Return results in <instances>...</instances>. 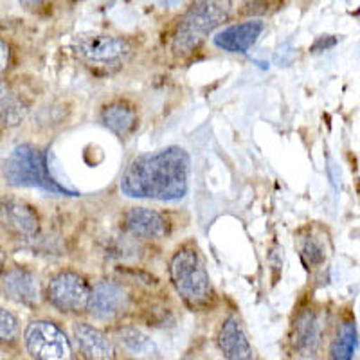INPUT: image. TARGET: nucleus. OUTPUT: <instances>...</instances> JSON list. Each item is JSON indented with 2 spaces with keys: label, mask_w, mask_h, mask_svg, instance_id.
<instances>
[{
  "label": "nucleus",
  "mask_w": 360,
  "mask_h": 360,
  "mask_svg": "<svg viewBox=\"0 0 360 360\" xmlns=\"http://www.w3.org/2000/svg\"><path fill=\"white\" fill-rule=\"evenodd\" d=\"M2 288L11 301L24 307H34L40 299L38 279L34 278L33 272L20 266L8 270L2 276Z\"/></svg>",
  "instance_id": "13"
},
{
  "label": "nucleus",
  "mask_w": 360,
  "mask_h": 360,
  "mask_svg": "<svg viewBox=\"0 0 360 360\" xmlns=\"http://www.w3.org/2000/svg\"><path fill=\"white\" fill-rule=\"evenodd\" d=\"M323 337V321L314 310H304L297 315L292 330V342L303 355H314Z\"/></svg>",
  "instance_id": "15"
},
{
  "label": "nucleus",
  "mask_w": 360,
  "mask_h": 360,
  "mask_svg": "<svg viewBox=\"0 0 360 360\" xmlns=\"http://www.w3.org/2000/svg\"><path fill=\"white\" fill-rule=\"evenodd\" d=\"M18 337V321L11 311L0 308V344H11Z\"/></svg>",
  "instance_id": "21"
},
{
  "label": "nucleus",
  "mask_w": 360,
  "mask_h": 360,
  "mask_svg": "<svg viewBox=\"0 0 360 360\" xmlns=\"http://www.w3.org/2000/svg\"><path fill=\"white\" fill-rule=\"evenodd\" d=\"M25 346L34 360H74L69 337L51 321H34L29 324L25 330Z\"/></svg>",
  "instance_id": "6"
},
{
  "label": "nucleus",
  "mask_w": 360,
  "mask_h": 360,
  "mask_svg": "<svg viewBox=\"0 0 360 360\" xmlns=\"http://www.w3.org/2000/svg\"><path fill=\"white\" fill-rule=\"evenodd\" d=\"M6 94H8V89H6L4 82H0V101H2V98H4Z\"/></svg>",
  "instance_id": "25"
},
{
  "label": "nucleus",
  "mask_w": 360,
  "mask_h": 360,
  "mask_svg": "<svg viewBox=\"0 0 360 360\" xmlns=\"http://www.w3.org/2000/svg\"><path fill=\"white\" fill-rule=\"evenodd\" d=\"M189 164L188 152L180 146H168L155 153L141 155L128 164L119 189L128 198L182 200L188 195Z\"/></svg>",
  "instance_id": "1"
},
{
  "label": "nucleus",
  "mask_w": 360,
  "mask_h": 360,
  "mask_svg": "<svg viewBox=\"0 0 360 360\" xmlns=\"http://www.w3.org/2000/svg\"><path fill=\"white\" fill-rule=\"evenodd\" d=\"M231 13L233 0H195L173 34V54H191L214 29L229 20Z\"/></svg>",
  "instance_id": "2"
},
{
  "label": "nucleus",
  "mask_w": 360,
  "mask_h": 360,
  "mask_svg": "<svg viewBox=\"0 0 360 360\" xmlns=\"http://www.w3.org/2000/svg\"><path fill=\"white\" fill-rule=\"evenodd\" d=\"M101 123L119 137H127L137 127V112L124 101L110 103L108 107L103 108Z\"/></svg>",
  "instance_id": "16"
},
{
  "label": "nucleus",
  "mask_w": 360,
  "mask_h": 360,
  "mask_svg": "<svg viewBox=\"0 0 360 360\" xmlns=\"http://www.w3.org/2000/svg\"><path fill=\"white\" fill-rule=\"evenodd\" d=\"M164 6H169V8H173V6H176L180 2V0H160Z\"/></svg>",
  "instance_id": "26"
},
{
  "label": "nucleus",
  "mask_w": 360,
  "mask_h": 360,
  "mask_svg": "<svg viewBox=\"0 0 360 360\" xmlns=\"http://www.w3.org/2000/svg\"><path fill=\"white\" fill-rule=\"evenodd\" d=\"M20 4L27 9H37L45 4V0H20Z\"/></svg>",
  "instance_id": "23"
},
{
  "label": "nucleus",
  "mask_w": 360,
  "mask_h": 360,
  "mask_svg": "<svg viewBox=\"0 0 360 360\" xmlns=\"http://www.w3.org/2000/svg\"><path fill=\"white\" fill-rule=\"evenodd\" d=\"M218 348L227 360H254L252 346L238 317L231 315L218 332Z\"/></svg>",
  "instance_id": "12"
},
{
  "label": "nucleus",
  "mask_w": 360,
  "mask_h": 360,
  "mask_svg": "<svg viewBox=\"0 0 360 360\" xmlns=\"http://www.w3.org/2000/svg\"><path fill=\"white\" fill-rule=\"evenodd\" d=\"M74 337L78 348L86 360H114V344L99 328L92 324L79 323L74 328Z\"/></svg>",
  "instance_id": "14"
},
{
  "label": "nucleus",
  "mask_w": 360,
  "mask_h": 360,
  "mask_svg": "<svg viewBox=\"0 0 360 360\" xmlns=\"http://www.w3.org/2000/svg\"><path fill=\"white\" fill-rule=\"evenodd\" d=\"M130 307V297L121 285L114 281H98L90 288L86 310L98 321H114Z\"/></svg>",
  "instance_id": "8"
},
{
  "label": "nucleus",
  "mask_w": 360,
  "mask_h": 360,
  "mask_svg": "<svg viewBox=\"0 0 360 360\" xmlns=\"http://www.w3.org/2000/svg\"><path fill=\"white\" fill-rule=\"evenodd\" d=\"M356 326L353 323L340 324L339 332L330 348V359L332 360H353L356 352Z\"/></svg>",
  "instance_id": "18"
},
{
  "label": "nucleus",
  "mask_w": 360,
  "mask_h": 360,
  "mask_svg": "<svg viewBox=\"0 0 360 360\" xmlns=\"http://www.w3.org/2000/svg\"><path fill=\"white\" fill-rule=\"evenodd\" d=\"M123 229L139 240H160L168 234V220L153 209L134 207L124 213Z\"/></svg>",
  "instance_id": "10"
},
{
  "label": "nucleus",
  "mask_w": 360,
  "mask_h": 360,
  "mask_svg": "<svg viewBox=\"0 0 360 360\" xmlns=\"http://www.w3.org/2000/svg\"><path fill=\"white\" fill-rule=\"evenodd\" d=\"M4 179L17 188H38L53 195H76L53 179L47 153L33 144H20L13 150L4 162Z\"/></svg>",
  "instance_id": "4"
},
{
  "label": "nucleus",
  "mask_w": 360,
  "mask_h": 360,
  "mask_svg": "<svg viewBox=\"0 0 360 360\" xmlns=\"http://www.w3.org/2000/svg\"><path fill=\"white\" fill-rule=\"evenodd\" d=\"M74 54L90 67L115 69L131 54V47L123 38L103 33H83L72 40Z\"/></svg>",
  "instance_id": "5"
},
{
  "label": "nucleus",
  "mask_w": 360,
  "mask_h": 360,
  "mask_svg": "<svg viewBox=\"0 0 360 360\" xmlns=\"http://www.w3.org/2000/svg\"><path fill=\"white\" fill-rule=\"evenodd\" d=\"M169 279L176 294L191 308L209 304L214 297L213 285L200 254L193 245L180 247L169 262Z\"/></svg>",
  "instance_id": "3"
},
{
  "label": "nucleus",
  "mask_w": 360,
  "mask_h": 360,
  "mask_svg": "<svg viewBox=\"0 0 360 360\" xmlns=\"http://www.w3.org/2000/svg\"><path fill=\"white\" fill-rule=\"evenodd\" d=\"M47 299L56 310L79 314L89 307L90 287L83 276L70 270H62L51 278L47 285Z\"/></svg>",
  "instance_id": "7"
},
{
  "label": "nucleus",
  "mask_w": 360,
  "mask_h": 360,
  "mask_svg": "<svg viewBox=\"0 0 360 360\" xmlns=\"http://www.w3.org/2000/svg\"><path fill=\"white\" fill-rule=\"evenodd\" d=\"M6 262H8V258H6V252L2 250V247H0V278H2L6 272Z\"/></svg>",
  "instance_id": "24"
},
{
  "label": "nucleus",
  "mask_w": 360,
  "mask_h": 360,
  "mask_svg": "<svg viewBox=\"0 0 360 360\" xmlns=\"http://www.w3.org/2000/svg\"><path fill=\"white\" fill-rule=\"evenodd\" d=\"M29 108L25 101L18 96L6 94L0 101V124L4 127H18L27 115Z\"/></svg>",
  "instance_id": "19"
},
{
  "label": "nucleus",
  "mask_w": 360,
  "mask_h": 360,
  "mask_svg": "<svg viewBox=\"0 0 360 360\" xmlns=\"http://www.w3.org/2000/svg\"><path fill=\"white\" fill-rule=\"evenodd\" d=\"M0 225L20 238H34L40 231V218L33 207L20 200H0Z\"/></svg>",
  "instance_id": "9"
},
{
  "label": "nucleus",
  "mask_w": 360,
  "mask_h": 360,
  "mask_svg": "<svg viewBox=\"0 0 360 360\" xmlns=\"http://www.w3.org/2000/svg\"><path fill=\"white\" fill-rule=\"evenodd\" d=\"M115 339L128 355L137 356V359H155L159 353L155 342L135 326L119 328L115 332Z\"/></svg>",
  "instance_id": "17"
},
{
  "label": "nucleus",
  "mask_w": 360,
  "mask_h": 360,
  "mask_svg": "<svg viewBox=\"0 0 360 360\" xmlns=\"http://www.w3.org/2000/svg\"><path fill=\"white\" fill-rule=\"evenodd\" d=\"M299 252H301V258L311 269H317V266L323 265L326 262V245L321 242L319 238L314 236V234H308L301 240L299 243Z\"/></svg>",
  "instance_id": "20"
},
{
  "label": "nucleus",
  "mask_w": 360,
  "mask_h": 360,
  "mask_svg": "<svg viewBox=\"0 0 360 360\" xmlns=\"http://www.w3.org/2000/svg\"><path fill=\"white\" fill-rule=\"evenodd\" d=\"M8 63H9V49H8V45L0 40V72L8 69Z\"/></svg>",
  "instance_id": "22"
},
{
  "label": "nucleus",
  "mask_w": 360,
  "mask_h": 360,
  "mask_svg": "<svg viewBox=\"0 0 360 360\" xmlns=\"http://www.w3.org/2000/svg\"><path fill=\"white\" fill-rule=\"evenodd\" d=\"M263 29H265V24L262 20H249L243 24L231 25L213 38V44L218 49L227 51V53L243 54L258 41Z\"/></svg>",
  "instance_id": "11"
}]
</instances>
